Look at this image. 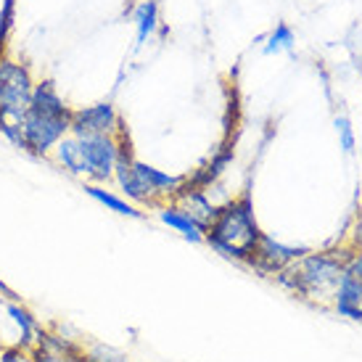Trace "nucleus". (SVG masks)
Returning <instances> with one entry per match:
<instances>
[{
    "mask_svg": "<svg viewBox=\"0 0 362 362\" xmlns=\"http://www.w3.org/2000/svg\"><path fill=\"white\" fill-rule=\"evenodd\" d=\"M259 235L262 230L254 220L252 202L249 196H243L214 211V217L204 230V243H209L214 252L228 259L249 262Z\"/></svg>",
    "mask_w": 362,
    "mask_h": 362,
    "instance_id": "2",
    "label": "nucleus"
},
{
    "mask_svg": "<svg viewBox=\"0 0 362 362\" xmlns=\"http://www.w3.org/2000/svg\"><path fill=\"white\" fill-rule=\"evenodd\" d=\"M69 122L71 109L61 98L56 82H37L32 90L30 106L19 122L21 138H24L21 151L32 153V156H48L56 148V143L69 135Z\"/></svg>",
    "mask_w": 362,
    "mask_h": 362,
    "instance_id": "1",
    "label": "nucleus"
},
{
    "mask_svg": "<svg viewBox=\"0 0 362 362\" xmlns=\"http://www.w3.org/2000/svg\"><path fill=\"white\" fill-rule=\"evenodd\" d=\"M122 130L119 111L111 101H98L82 109H71L69 132L77 138L85 135H117Z\"/></svg>",
    "mask_w": 362,
    "mask_h": 362,
    "instance_id": "6",
    "label": "nucleus"
},
{
    "mask_svg": "<svg viewBox=\"0 0 362 362\" xmlns=\"http://www.w3.org/2000/svg\"><path fill=\"white\" fill-rule=\"evenodd\" d=\"M333 310L346 320L362 322V252L346 257V262H344Z\"/></svg>",
    "mask_w": 362,
    "mask_h": 362,
    "instance_id": "7",
    "label": "nucleus"
},
{
    "mask_svg": "<svg viewBox=\"0 0 362 362\" xmlns=\"http://www.w3.org/2000/svg\"><path fill=\"white\" fill-rule=\"evenodd\" d=\"M3 346H6V344H3V339H0V349H3Z\"/></svg>",
    "mask_w": 362,
    "mask_h": 362,
    "instance_id": "17",
    "label": "nucleus"
},
{
    "mask_svg": "<svg viewBox=\"0 0 362 362\" xmlns=\"http://www.w3.org/2000/svg\"><path fill=\"white\" fill-rule=\"evenodd\" d=\"M0 362H35V349H30V346H3Z\"/></svg>",
    "mask_w": 362,
    "mask_h": 362,
    "instance_id": "15",
    "label": "nucleus"
},
{
    "mask_svg": "<svg viewBox=\"0 0 362 362\" xmlns=\"http://www.w3.org/2000/svg\"><path fill=\"white\" fill-rule=\"evenodd\" d=\"M344 262L346 257L307 252L283 272H278V281L299 299L315 304H333L336 291H339V281H341Z\"/></svg>",
    "mask_w": 362,
    "mask_h": 362,
    "instance_id": "3",
    "label": "nucleus"
},
{
    "mask_svg": "<svg viewBox=\"0 0 362 362\" xmlns=\"http://www.w3.org/2000/svg\"><path fill=\"white\" fill-rule=\"evenodd\" d=\"M336 132H339V146H341L344 153H354V130H352V122L346 117H336Z\"/></svg>",
    "mask_w": 362,
    "mask_h": 362,
    "instance_id": "14",
    "label": "nucleus"
},
{
    "mask_svg": "<svg viewBox=\"0 0 362 362\" xmlns=\"http://www.w3.org/2000/svg\"><path fill=\"white\" fill-rule=\"evenodd\" d=\"M159 220L172 228L175 233H180L185 241L191 243H204V225L193 220L185 209H180L177 204H161L159 206Z\"/></svg>",
    "mask_w": 362,
    "mask_h": 362,
    "instance_id": "9",
    "label": "nucleus"
},
{
    "mask_svg": "<svg viewBox=\"0 0 362 362\" xmlns=\"http://www.w3.org/2000/svg\"><path fill=\"white\" fill-rule=\"evenodd\" d=\"M85 193H88L95 204L106 206V209L114 211V214H122V217H135V220H141L143 217V211L138 209L135 204H130L124 196H119V193L109 191L106 185H98V182H85Z\"/></svg>",
    "mask_w": 362,
    "mask_h": 362,
    "instance_id": "10",
    "label": "nucleus"
},
{
    "mask_svg": "<svg viewBox=\"0 0 362 362\" xmlns=\"http://www.w3.org/2000/svg\"><path fill=\"white\" fill-rule=\"evenodd\" d=\"M122 130L117 135H85L80 138L82 161H85V182H98L106 185L114 180V170L119 161L122 151Z\"/></svg>",
    "mask_w": 362,
    "mask_h": 362,
    "instance_id": "5",
    "label": "nucleus"
},
{
    "mask_svg": "<svg viewBox=\"0 0 362 362\" xmlns=\"http://www.w3.org/2000/svg\"><path fill=\"white\" fill-rule=\"evenodd\" d=\"M53 159L59 164L64 172H69L71 177H85V161H82V148H80V138L77 135H66V138H61L56 143V148H53Z\"/></svg>",
    "mask_w": 362,
    "mask_h": 362,
    "instance_id": "11",
    "label": "nucleus"
},
{
    "mask_svg": "<svg viewBox=\"0 0 362 362\" xmlns=\"http://www.w3.org/2000/svg\"><path fill=\"white\" fill-rule=\"evenodd\" d=\"M132 21H135V35H138V45H146L156 27H159V6L156 0H143L132 11Z\"/></svg>",
    "mask_w": 362,
    "mask_h": 362,
    "instance_id": "12",
    "label": "nucleus"
},
{
    "mask_svg": "<svg viewBox=\"0 0 362 362\" xmlns=\"http://www.w3.org/2000/svg\"><path fill=\"white\" fill-rule=\"evenodd\" d=\"M35 362H66V360H61V357H51V354H37V352H35Z\"/></svg>",
    "mask_w": 362,
    "mask_h": 362,
    "instance_id": "16",
    "label": "nucleus"
},
{
    "mask_svg": "<svg viewBox=\"0 0 362 362\" xmlns=\"http://www.w3.org/2000/svg\"><path fill=\"white\" fill-rule=\"evenodd\" d=\"M307 252H310V249H304V246H286V243L275 241L272 235H264V233H262L246 264L257 267V270L264 272V275H278V272H283L288 264H293V262L299 259V257H304Z\"/></svg>",
    "mask_w": 362,
    "mask_h": 362,
    "instance_id": "8",
    "label": "nucleus"
},
{
    "mask_svg": "<svg viewBox=\"0 0 362 362\" xmlns=\"http://www.w3.org/2000/svg\"><path fill=\"white\" fill-rule=\"evenodd\" d=\"M35 77L27 64L13 59H0V119L21 122L24 111L30 106Z\"/></svg>",
    "mask_w": 362,
    "mask_h": 362,
    "instance_id": "4",
    "label": "nucleus"
},
{
    "mask_svg": "<svg viewBox=\"0 0 362 362\" xmlns=\"http://www.w3.org/2000/svg\"><path fill=\"white\" fill-rule=\"evenodd\" d=\"M293 48V32L288 24H278L272 35L264 42V56H272V53H281V51H291Z\"/></svg>",
    "mask_w": 362,
    "mask_h": 362,
    "instance_id": "13",
    "label": "nucleus"
}]
</instances>
